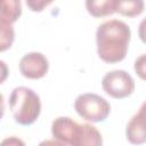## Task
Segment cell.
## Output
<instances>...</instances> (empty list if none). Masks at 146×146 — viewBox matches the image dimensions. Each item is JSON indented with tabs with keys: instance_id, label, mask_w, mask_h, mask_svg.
Listing matches in <instances>:
<instances>
[{
	"instance_id": "7a4b0ae2",
	"label": "cell",
	"mask_w": 146,
	"mask_h": 146,
	"mask_svg": "<svg viewBox=\"0 0 146 146\" xmlns=\"http://www.w3.org/2000/svg\"><path fill=\"white\" fill-rule=\"evenodd\" d=\"M9 107L15 122L21 125H30L40 115V97L31 88L16 87L9 96Z\"/></svg>"
},
{
	"instance_id": "9c48e42d",
	"label": "cell",
	"mask_w": 146,
	"mask_h": 146,
	"mask_svg": "<svg viewBox=\"0 0 146 146\" xmlns=\"http://www.w3.org/2000/svg\"><path fill=\"white\" fill-rule=\"evenodd\" d=\"M86 7L91 16L104 17L116 11V0H88Z\"/></svg>"
},
{
	"instance_id": "9a60e30c",
	"label": "cell",
	"mask_w": 146,
	"mask_h": 146,
	"mask_svg": "<svg viewBox=\"0 0 146 146\" xmlns=\"http://www.w3.org/2000/svg\"><path fill=\"white\" fill-rule=\"evenodd\" d=\"M50 2H46V1H26V5L33 10V11H41L43 9L44 6L49 5Z\"/></svg>"
},
{
	"instance_id": "ba28073f",
	"label": "cell",
	"mask_w": 146,
	"mask_h": 146,
	"mask_svg": "<svg viewBox=\"0 0 146 146\" xmlns=\"http://www.w3.org/2000/svg\"><path fill=\"white\" fill-rule=\"evenodd\" d=\"M71 146H103L102 133L92 124H80L78 133Z\"/></svg>"
},
{
	"instance_id": "2e32d148",
	"label": "cell",
	"mask_w": 146,
	"mask_h": 146,
	"mask_svg": "<svg viewBox=\"0 0 146 146\" xmlns=\"http://www.w3.org/2000/svg\"><path fill=\"white\" fill-rule=\"evenodd\" d=\"M138 35L140 38V40L146 43V17L139 23V26H138Z\"/></svg>"
},
{
	"instance_id": "3957f363",
	"label": "cell",
	"mask_w": 146,
	"mask_h": 146,
	"mask_svg": "<svg viewBox=\"0 0 146 146\" xmlns=\"http://www.w3.org/2000/svg\"><path fill=\"white\" fill-rule=\"evenodd\" d=\"M74 110L87 121L103 122L111 113V105L104 97L97 94L86 92L75 98Z\"/></svg>"
},
{
	"instance_id": "5b68a950",
	"label": "cell",
	"mask_w": 146,
	"mask_h": 146,
	"mask_svg": "<svg viewBox=\"0 0 146 146\" xmlns=\"http://www.w3.org/2000/svg\"><path fill=\"white\" fill-rule=\"evenodd\" d=\"M48 68L49 63L47 57L36 51L25 54L19 62V72L27 79H41L47 74Z\"/></svg>"
},
{
	"instance_id": "8992f818",
	"label": "cell",
	"mask_w": 146,
	"mask_h": 146,
	"mask_svg": "<svg viewBox=\"0 0 146 146\" xmlns=\"http://www.w3.org/2000/svg\"><path fill=\"white\" fill-rule=\"evenodd\" d=\"M125 136L129 143L133 145L146 143V102L141 104L139 111L129 120L125 128Z\"/></svg>"
},
{
	"instance_id": "6da1fadb",
	"label": "cell",
	"mask_w": 146,
	"mask_h": 146,
	"mask_svg": "<svg viewBox=\"0 0 146 146\" xmlns=\"http://www.w3.org/2000/svg\"><path fill=\"white\" fill-rule=\"evenodd\" d=\"M130 36V27L123 21L110 19L102 23L96 31L97 54L99 58L108 64L123 60L128 51Z\"/></svg>"
},
{
	"instance_id": "4fadbf2b",
	"label": "cell",
	"mask_w": 146,
	"mask_h": 146,
	"mask_svg": "<svg viewBox=\"0 0 146 146\" xmlns=\"http://www.w3.org/2000/svg\"><path fill=\"white\" fill-rule=\"evenodd\" d=\"M135 71L136 74L141 79L146 81V54L140 55L136 60H135Z\"/></svg>"
},
{
	"instance_id": "5bb4252c",
	"label": "cell",
	"mask_w": 146,
	"mask_h": 146,
	"mask_svg": "<svg viewBox=\"0 0 146 146\" xmlns=\"http://www.w3.org/2000/svg\"><path fill=\"white\" fill-rule=\"evenodd\" d=\"M0 146H26V145H25V143H24L22 139H19L18 137L11 136V137L5 138V139L1 141Z\"/></svg>"
},
{
	"instance_id": "277c9868",
	"label": "cell",
	"mask_w": 146,
	"mask_h": 146,
	"mask_svg": "<svg viewBox=\"0 0 146 146\" xmlns=\"http://www.w3.org/2000/svg\"><path fill=\"white\" fill-rule=\"evenodd\" d=\"M102 87L108 96L116 99H122L133 92L135 81L128 72L123 70H114L107 72L103 76Z\"/></svg>"
},
{
	"instance_id": "e0dca14e",
	"label": "cell",
	"mask_w": 146,
	"mask_h": 146,
	"mask_svg": "<svg viewBox=\"0 0 146 146\" xmlns=\"http://www.w3.org/2000/svg\"><path fill=\"white\" fill-rule=\"evenodd\" d=\"M38 146H67V145H65L64 143L57 139H46V140H42Z\"/></svg>"
},
{
	"instance_id": "52a82bcc",
	"label": "cell",
	"mask_w": 146,
	"mask_h": 146,
	"mask_svg": "<svg viewBox=\"0 0 146 146\" xmlns=\"http://www.w3.org/2000/svg\"><path fill=\"white\" fill-rule=\"evenodd\" d=\"M79 128L80 124L73 121L71 117L59 116L55 119L51 123V133L55 139L71 146L78 133Z\"/></svg>"
},
{
	"instance_id": "7c38bea8",
	"label": "cell",
	"mask_w": 146,
	"mask_h": 146,
	"mask_svg": "<svg viewBox=\"0 0 146 146\" xmlns=\"http://www.w3.org/2000/svg\"><path fill=\"white\" fill-rule=\"evenodd\" d=\"M14 29L13 24L0 22V50L5 51L10 48L14 42Z\"/></svg>"
},
{
	"instance_id": "30bf717a",
	"label": "cell",
	"mask_w": 146,
	"mask_h": 146,
	"mask_svg": "<svg viewBox=\"0 0 146 146\" xmlns=\"http://www.w3.org/2000/svg\"><path fill=\"white\" fill-rule=\"evenodd\" d=\"M22 14L21 2L17 0H3L1 2L0 22L13 24L15 23Z\"/></svg>"
},
{
	"instance_id": "8fae6325",
	"label": "cell",
	"mask_w": 146,
	"mask_h": 146,
	"mask_svg": "<svg viewBox=\"0 0 146 146\" xmlns=\"http://www.w3.org/2000/svg\"><path fill=\"white\" fill-rule=\"evenodd\" d=\"M144 10V1L141 0H128V1H117L116 0V13L133 17L140 15Z\"/></svg>"
}]
</instances>
